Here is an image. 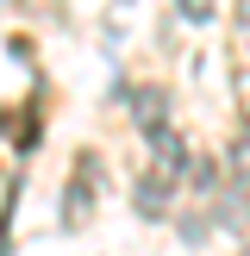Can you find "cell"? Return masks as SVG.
<instances>
[{
	"label": "cell",
	"mask_w": 250,
	"mask_h": 256,
	"mask_svg": "<svg viewBox=\"0 0 250 256\" xmlns=\"http://www.w3.org/2000/svg\"><path fill=\"white\" fill-rule=\"evenodd\" d=\"M175 12H182L188 25H206L212 19V0H175Z\"/></svg>",
	"instance_id": "obj_6"
},
{
	"label": "cell",
	"mask_w": 250,
	"mask_h": 256,
	"mask_svg": "<svg viewBox=\"0 0 250 256\" xmlns=\"http://www.w3.org/2000/svg\"><path fill=\"white\" fill-rule=\"evenodd\" d=\"M150 175H162V182H182V175H188V150H182V138L150 132Z\"/></svg>",
	"instance_id": "obj_2"
},
{
	"label": "cell",
	"mask_w": 250,
	"mask_h": 256,
	"mask_svg": "<svg viewBox=\"0 0 250 256\" xmlns=\"http://www.w3.org/2000/svg\"><path fill=\"white\" fill-rule=\"evenodd\" d=\"M132 119H138V132H162L169 94H162V88H132Z\"/></svg>",
	"instance_id": "obj_3"
},
{
	"label": "cell",
	"mask_w": 250,
	"mask_h": 256,
	"mask_svg": "<svg viewBox=\"0 0 250 256\" xmlns=\"http://www.w3.org/2000/svg\"><path fill=\"white\" fill-rule=\"evenodd\" d=\"M169 188H175V182L144 175V182H138V212H144V219H162V206H169Z\"/></svg>",
	"instance_id": "obj_4"
},
{
	"label": "cell",
	"mask_w": 250,
	"mask_h": 256,
	"mask_svg": "<svg viewBox=\"0 0 250 256\" xmlns=\"http://www.w3.org/2000/svg\"><path fill=\"white\" fill-rule=\"evenodd\" d=\"M94 156H82V175H75L69 188H62V219L69 225H88V212H94Z\"/></svg>",
	"instance_id": "obj_1"
},
{
	"label": "cell",
	"mask_w": 250,
	"mask_h": 256,
	"mask_svg": "<svg viewBox=\"0 0 250 256\" xmlns=\"http://www.w3.org/2000/svg\"><path fill=\"white\" fill-rule=\"evenodd\" d=\"M232 182L250 188V138H238V144H232Z\"/></svg>",
	"instance_id": "obj_5"
},
{
	"label": "cell",
	"mask_w": 250,
	"mask_h": 256,
	"mask_svg": "<svg viewBox=\"0 0 250 256\" xmlns=\"http://www.w3.org/2000/svg\"><path fill=\"white\" fill-rule=\"evenodd\" d=\"M194 188H219V162H194Z\"/></svg>",
	"instance_id": "obj_7"
},
{
	"label": "cell",
	"mask_w": 250,
	"mask_h": 256,
	"mask_svg": "<svg viewBox=\"0 0 250 256\" xmlns=\"http://www.w3.org/2000/svg\"><path fill=\"white\" fill-rule=\"evenodd\" d=\"M238 12H244V25H250V0H244V6H238Z\"/></svg>",
	"instance_id": "obj_8"
}]
</instances>
